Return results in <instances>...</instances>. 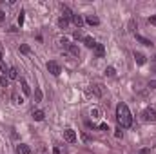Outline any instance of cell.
<instances>
[{
	"mask_svg": "<svg viewBox=\"0 0 156 154\" xmlns=\"http://www.w3.org/2000/svg\"><path fill=\"white\" fill-rule=\"evenodd\" d=\"M116 120H118L120 127H131L133 125V116H131L129 107L125 103H118V107H116Z\"/></svg>",
	"mask_w": 156,
	"mask_h": 154,
	"instance_id": "1",
	"label": "cell"
},
{
	"mask_svg": "<svg viewBox=\"0 0 156 154\" xmlns=\"http://www.w3.org/2000/svg\"><path fill=\"white\" fill-rule=\"evenodd\" d=\"M142 118H144L145 122H156V111L153 107H147V109L142 113Z\"/></svg>",
	"mask_w": 156,
	"mask_h": 154,
	"instance_id": "2",
	"label": "cell"
},
{
	"mask_svg": "<svg viewBox=\"0 0 156 154\" xmlns=\"http://www.w3.org/2000/svg\"><path fill=\"white\" fill-rule=\"evenodd\" d=\"M47 71H49L53 76H58V74L62 73V69H60V64H56V62H47Z\"/></svg>",
	"mask_w": 156,
	"mask_h": 154,
	"instance_id": "3",
	"label": "cell"
},
{
	"mask_svg": "<svg viewBox=\"0 0 156 154\" xmlns=\"http://www.w3.org/2000/svg\"><path fill=\"white\" fill-rule=\"evenodd\" d=\"M64 138H65V142L75 143V142H76V133H75L73 129H65V131H64Z\"/></svg>",
	"mask_w": 156,
	"mask_h": 154,
	"instance_id": "4",
	"label": "cell"
},
{
	"mask_svg": "<svg viewBox=\"0 0 156 154\" xmlns=\"http://www.w3.org/2000/svg\"><path fill=\"white\" fill-rule=\"evenodd\" d=\"M16 154H31L29 145H25V143H18V145H16Z\"/></svg>",
	"mask_w": 156,
	"mask_h": 154,
	"instance_id": "5",
	"label": "cell"
},
{
	"mask_svg": "<svg viewBox=\"0 0 156 154\" xmlns=\"http://www.w3.org/2000/svg\"><path fill=\"white\" fill-rule=\"evenodd\" d=\"M71 20H73V24H75V25H76V27H78V29H80V27H82V25H84V18H82V16H80V15H76V13H75V15H73V18H71Z\"/></svg>",
	"mask_w": 156,
	"mask_h": 154,
	"instance_id": "6",
	"label": "cell"
},
{
	"mask_svg": "<svg viewBox=\"0 0 156 154\" xmlns=\"http://www.w3.org/2000/svg\"><path fill=\"white\" fill-rule=\"evenodd\" d=\"M62 13H64V18H67V20H71V18H73V15H75V13H73L67 5H64V4H62Z\"/></svg>",
	"mask_w": 156,
	"mask_h": 154,
	"instance_id": "7",
	"label": "cell"
},
{
	"mask_svg": "<svg viewBox=\"0 0 156 154\" xmlns=\"http://www.w3.org/2000/svg\"><path fill=\"white\" fill-rule=\"evenodd\" d=\"M84 44H85V47H89V49H95V47H96V42H95V38H91V36H85V38H84Z\"/></svg>",
	"mask_w": 156,
	"mask_h": 154,
	"instance_id": "8",
	"label": "cell"
},
{
	"mask_svg": "<svg viewBox=\"0 0 156 154\" xmlns=\"http://www.w3.org/2000/svg\"><path fill=\"white\" fill-rule=\"evenodd\" d=\"M95 53H96V56H98V58H104V54H105V47H104L102 44H96Z\"/></svg>",
	"mask_w": 156,
	"mask_h": 154,
	"instance_id": "9",
	"label": "cell"
},
{
	"mask_svg": "<svg viewBox=\"0 0 156 154\" xmlns=\"http://www.w3.org/2000/svg\"><path fill=\"white\" fill-rule=\"evenodd\" d=\"M20 85H22V93H24L25 96H29V94H31V89H29V84H27V82H25V80L22 78V80H20Z\"/></svg>",
	"mask_w": 156,
	"mask_h": 154,
	"instance_id": "10",
	"label": "cell"
},
{
	"mask_svg": "<svg viewBox=\"0 0 156 154\" xmlns=\"http://www.w3.org/2000/svg\"><path fill=\"white\" fill-rule=\"evenodd\" d=\"M7 78H9V80H16V78H18V71H16L15 67H9V71H7Z\"/></svg>",
	"mask_w": 156,
	"mask_h": 154,
	"instance_id": "11",
	"label": "cell"
},
{
	"mask_svg": "<svg viewBox=\"0 0 156 154\" xmlns=\"http://www.w3.org/2000/svg\"><path fill=\"white\" fill-rule=\"evenodd\" d=\"M85 22H87L89 25H98V24H100V20H98L96 16H93V15H89V16L85 18Z\"/></svg>",
	"mask_w": 156,
	"mask_h": 154,
	"instance_id": "12",
	"label": "cell"
},
{
	"mask_svg": "<svg viewBox=\"0 0 156 154\" xmlns=\"http://www.w3.org/2000/svg\"><path fill=\"white\" fill-rule=\"evenodd\" d=\"M136 40H138L140 44H144V45H147V47H151V45H153V42H151V40H147L145 36H140V34H136Z\"/></svg>",
	"mask_w": 156,
	"mask_h": 154,
	"instance_id": "13",
	"label": "cell"
},
{
	"mask_svg": "<svg viewBox=\"0 0 156 154\" xmlns=\"http://www.w3.org/2000/svg\"><path fill=\"white\" fill-rule=\"evenodd\" d=\"M33 118H35L36 122H42V120L45 118V114H44V111H33Z\"/></svg>",
	"mask_w": 156,
	"mask_h": 154,
	"instance_id": "14",
	"label": "cell"
},
{
	"mask_svg": "<svg viewBox=\"0 0 156 154\" xmlns=\"http://www.w3.org/2000/svg\"><path fill=\"white\" fill-rule=\"evenodd\" d=\"M134 60H136V64H140V65L145 64V56H144L142 53H134Z\"/></svg>",
	"mask_w": 156,
	"mask_h": 154,
	"instance_id": "15",
	"label": "cell"
},
{
	"mask_svg": "<svg viewBox=\"0 0 156 154\" xmlns=\"http://www.w3.org/2000/svg\"><path fill=\"white\" fill-rule=\"evenodd\" d=\"M58 25H60V27H62V29H65V27H67V25H69V20H67V18H64V16H62V18H58Z\"/></svg>",
	"mask_w": 156,
	"mask_h": 154,
	"instance_id": "16",
	"label": "cell"
},
{
	"mask_svg": "<svg viewBox=\"0 0 156 154\" xmlns=\"http://www.w3.org/2000/svg\"><path fill=\"white\" fill-rule=\"evenodd\" d=\"M69 51H71V54H75V56H78V54H80V49H78L75 44H71V45H69Z\"/></svg>",
	"mask_w": 156,
	"mask_h": 154,
	"instance_id": "17",
	"label": "cell"
},
{
	"mask_svg": "<svg viewBox=\"0 0 156 154\" xmlns=\"http://www.w3.org/2000/svg\"><path fill=\"white\" fill-rule=\"evenodd\" d=\"M105 74H107V76H111V78H113V76H115V74H116V69H115V67H111V65H109V67H107V69H105Z\"/></svg>",
	"mask_w": 156,
	"mask_h": 154,
	"instance_id": "18",
	"label": "cell"
},
{
	"mask_svg": "<svg viewBox=\"0 0 156 154\" xmlns=\"http://www.w3.org/2000/svg\"><path fill=\"white\" fill-rule=\"evenodd\" d=\"M73 36H75L76 40H84V38H85V36L82 34V31H80V29H78V31H75V34H73Z\"/></svg>",
	"mask_w": 156,
	"mask_h": 154,
	"instance_id": "19",
	"label": "cell"
},
{
	"mask_svg": "<svg viewBox=\"0 0 156 154\" xmlns=\"http://www.w3.org/2000/svg\"><path fill=\"white\" fill-rule=\"evenodd\" d=\"M35 98H36V102H42V91L40 89H35Z\"/></svg>",
	"mask_w": 156,
	"mask_h": 154,
	"instance_id": "20",
	"label": "cell"
},
{
	"mask_svg": "<svg viewBox=\"0 0 156 154\" xmlns=\"http://www.w3.org/2000/svg\"><path fill=\"white\" fill-rule=\"evenodd\" d=\"M0 71H2V73H7V71H9V67H7L4 62H0Z\"/></svg>",
	"mask_w": 156,
	"mask_h": 154,
	"instance_id": "21",
	"label": "cell"
},
{
	"mask_svg": "<svg viewBox=\"0 0 156 154\" xmlns=\"http://www.w3.org/2000/svg\"><path fill=\"white\" fill-rule=\"evenodd\" d=\"M0 84H2L4 87H7V84H9V80H7L5 76H0Z\"/></svg>",
	"mask_w": 156,
	"mask_h": 154,
	"instance_id": "22",
	"label": "cell"
},
{
	"mask_svg": "<svg viewBox=\"0 0 156 154\" xmlns=\"http://www.w3.org/2000/svg\"><path fill=\"white\" fill-rule=\"evenodd\" d=\"M91 116H93V118H98V116H100V111H98V109H93V111H91Z\"/></svg>",
	"mask_w": 156,
	"mask_h": 154,
	"instance_id": "23",
	"label": "cell"
},
{
	"mask_svg": "<svg viewBox=\"0 0 156 154\" xmlns=\"http://www.w3.org/2000/svg\"><path fill=\"white\" fill-rule=\"evenodd\" d=\"M18 24H20V25L24 24V11H20V15H18Z\"/></svg>",
	"mask_w": 156,
	"mask_h": 154,
	"instance_id": "24",
	"label": "cell"
},
{
	"mask_svg": "<svg viewBox=\"0 0 156 154\" xmlns=\"http://www.w3.org/2000/svg\"><path fill=\"white\" fill-rule=\"evenodd\" d=\"M60 44H62L64 47H69V45H71V44L67 42V38H62V40H60Z\"/></svg>",
	"mask_w": 156,
	"mask_h": 154,
	"instance_id": "25",
	"label": "cell"
},
{
	"mask_svg": "<svg viewBox=\"0 0 156 154\" xmlns=\"http://www.w3.org/2000/svg\"><path fill=\"white\" fill-rule=\"evenodd\" d=\"M20 51H22L24 54H27V53H29V47H27V45H20Z\"/></svg>",
	"mask_w": 156,
	"mask_h": 154,
	"instance_id": "26",
	"label": "cell"
},
{
	"mask_svg": "<svg viewBox=\"0 0 156 154\" xmlns=\"http://www.w3.org/2000/svg\"><path fill=\"white\" fill-rule=\"evenodd\" d=\"M147 85H149V89H156V80H151Z\"/></svg>",
	"mask_w": 156,
	"mask_h": 154,
	"instance_id": "27",
	"label": "cell"
},
{
	"mask_svg": "<svg viewBox=\"0 0 156 154\" xmlns=\"http://www.w3.org/2000/svg\"><path fill=\"white\" fill-rule=\"evenodd\" d=\"M115 136H116V138H122V129H120V127L116 129V133H115Z\"/></svg>",
	"mask_w": 156,
	"mask_h": 154,
	"instance_id": "28",
	"label": "cell"
},
{
	"mask_svg": "<svg viewBox=\"0 0 156 154\" xmlns=\"http://www.w3.org/2000/svg\"><path fill=\"white\" fill-rule=\"evenodd\" d=\"M149 24H151V25H156V15H154V16H151V18H149Z\"/></svg>",
	"mask_w": 156,
	"mask_h": 154,
	"instance_id": "29",
	"label": "cell"
},
{
	"mask_svg": "<svg viewBox=\"0 0 156 154\" xmlns=\"http://www.w3.org/2000/svg\"><path fill=\"white\" fill-rule=\"evenodd\" d=\"M100 129H102V131H109V127H107V123H100Z\"/></svg>",
	"mask_w": 156,
	"mask_h": 154,
	"instance_id": "30",
	"label": "cell"
},
{
	"mask_svg": "<svg viewBox=\"0 0 156 154\" xmlns=\"http://www.w3.org/2000/svg\"><path fill=\"white\" fill-rule=\"evenodd\" d=\"M134 29V22L133 20H129V31H133Z\"/></svg>",
	"mask_w": 156,
	"mask_h": 154,
	"instance_id": "31",
	"label": "cell"
},
{
	"mask_svg": "<svg viewBox=\"0 0 156 154\" xmlns=\"http://www.w3.org/2000/svg\"><path fill=\"white\" fill-rule=\"evenodd\" d=\"M138 154H149V149H142Z\"/></svg>",
	"mask_w": 156,
	"mask_h": 154,
	"instance_id": "32",
	"label": "cell"
},
{
	"mask_svg": "<svg viewBox=\"0 0 156 154\" xmlns=\"http://www.w3.org/2000/svg\"><path fill=\"white\" fill-rule=\"evenodd\" d=\"M53 154H60V149H53Z\"/></svg>",
	"mask_w": 156,
	"mask_h": 154,
	"instance_id": "33",
	"label": "cell"
},
{
	"mask_svg": "<svg viewBox=\"0 0 156 154\" xmlns=\"http://www.w3.org/2000/svg\"><path fill=\"white\" fill-rule=\"evenodd\" d=\"M0 62H2V51H0Z\"/></svg>",
	"mask_w": 156,
	"mask_h": 154,
	"instance_id": "34",
	"label": "cell"
}]
</instances>
